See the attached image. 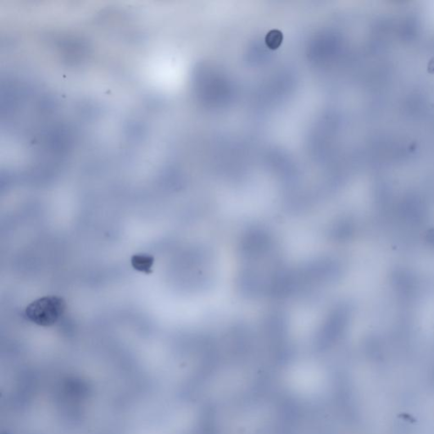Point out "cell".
<instances>
[{
    "label": "cell",
    "mask_w": 434,
    "mask_h": 434,
    "mask_svg": "<svg viewBox=\"0 0 434 434\" xmlns=\"http://www.w3.org/2000/svg\"><path fill=\"white\" fill-rule=\"evenodd\" d=\"M66 304L61 297L44 296L29 304L25 316L31 323L41 327H52L65 314Z\"/></svg>",
    "instance_id": "6da1fadb"
},
{
    "label": "cell",
    "mask_w": 434,
    "mask_h": 434,
    "mask_svg": "<svg viewBox=\"0 0 434 434\" xmlns=\"http://www.w3.org/2000/svg\"><path fill=\"white\" fill-rule=\"evenodd\" d=\"M154 263V257L149 254H136L131 258L132 267L138 271L147 275L151 274L152 266Z\"/></svg>",
    "instance_id": "7a4b0ae2"
},
{
    "label": "cell",
    "mask_w": 434,
    "mask_h": 434,
    "mask_svg": "<svg viewBox=\"0 0 434 434\" xmlns=\"http://www.w3.org/2000/svg\"><path fill=\"white\" fill-rule=\"evenodd\" d=\"M283 35L282 32L277 29L271 30L266 34V44L270 50H278V48L280 47L282 42H283Z\"/></svg>",
    "instance_id": "3957f363"
},
{
    "label": "cell",
    "mask_w": 434,
    "mask_h": 434,
    "mask_svg": "<svg viewBox=\"0 0 434 434\" xmlns=\"http://www.w3.org/2000/svg\"><path fill=\"white\" fill-rule=\"evenodd\" d=\"M427 71L429 74L434 75V56L431 58L427 63Z\"/></svg>",
    "instance_id": "277c9868"
}]
</instances>
